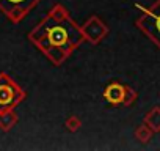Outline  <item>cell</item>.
I'll use <instances>...</instances> for the list:
<instances>
[{
  "instance_id": "obj_1",
  "label": "cell",
  "mask_w": 160,
  "mask_h": 151,
  "mask_svg": "<svg viewBox=\"0 0 160 151\" xmlns=\"http://www.w3.org/2000/svg\"><path fill=\"white\" fill-rule=\"evenodd\" d=\"M32 41L53 61L64 60L83 39V35L77 24L60 7L30 33Z\"/></svg>"
},
{
  "instance_id": "obj_2",
  "label": "cell",
  "mask_w": 160,
  "mask_h": 151,
  "mask_svg": "<svg viewBox=\"0 0 160 151\" xmlns=\"http://www.w3.org/2000/svg\"><path fill=\"white\" fill-rule=\"evenodd\" d=\"M24 98V91L8 77L2 74L0 76V112H7L16 104L21 102Z\"/></svg>"
},
{
  "instance_id": "obj_3",
  "label": "cell",
  "mask_w": 160,
  "mask_h": 151,
  "mask_svg": "<svg viewBox=\"0 0 160 151\" xmlns=\"http://www.w3.org/2000/svg\"><path fill=\"white\" fill-rule=\"evenodd\" d=\"M138 25L155 44L160 46V0L138 19Z\"/></svg>"
},
{
  "instance_id": "obj_4",
  "label": "cell",
  "mask_w": 160,
  "mask_h": 151,
  "mask_svg": "<svg viewBox=\"0 0 160 151\" xmlns=\"http://www.w3.org/2000/svg\"><path fill=\"white\" fill-rule=\"evenodd\" d=\"M38 0H0V11L11 19L22 18Z\"/></svg>"
}]
</instances>
